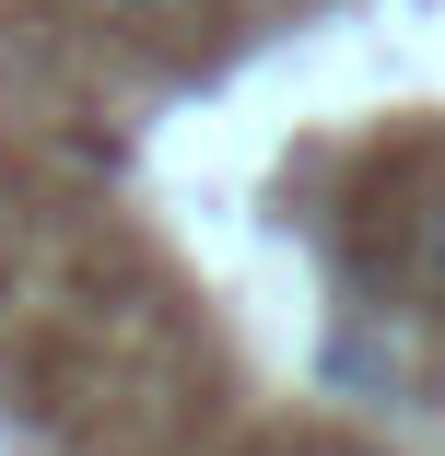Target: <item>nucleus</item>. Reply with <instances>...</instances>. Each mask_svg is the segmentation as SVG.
Wrapping results in <instances>:
<instances>
[{
	"label": "nucleus",
	"mask_w": 445,
	"mask_h": 456,
	"mask_svg": "<svg viewBox=\"0 0 445 456\" xmlns=\"http://www.w3.org/2000/svg\"><path fill=\"white\" fill-rule=\"evenodd\" d=\"M422 281H433V293H445V200H433V211H422Z\"/></svg>",
	"instance_id": "1"
},
{
	"label": "nucleus",
	"mask_w": 445,
	"mask_h": 456,
	"mask_svg": "<svg viewBox=\"0 0 445 456\" xmlns=\"http://www.w3.org/2000/svg\"><path fill=\"white\" fill-rule=\"evenodd\" d=\"M118 12H176V0H118Z\"/></svg>",
	"instance_id": "2"
}]
</instances>
